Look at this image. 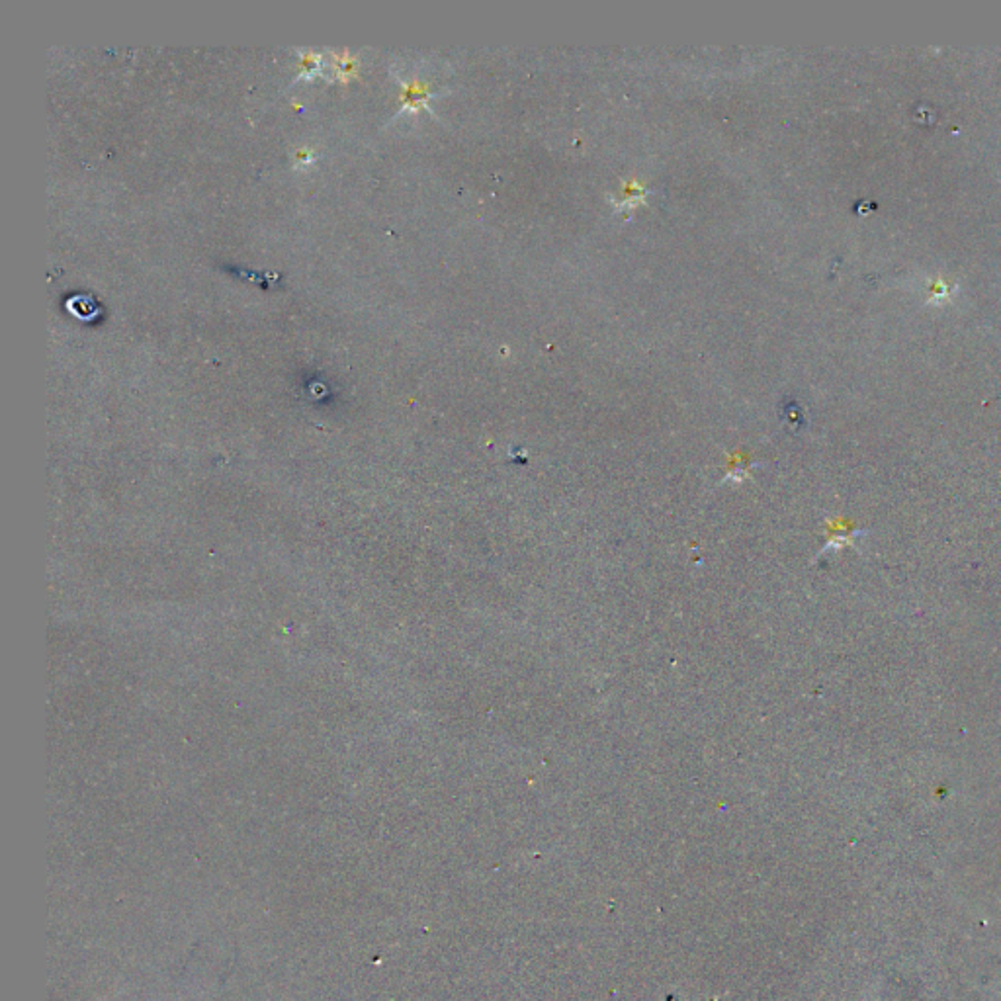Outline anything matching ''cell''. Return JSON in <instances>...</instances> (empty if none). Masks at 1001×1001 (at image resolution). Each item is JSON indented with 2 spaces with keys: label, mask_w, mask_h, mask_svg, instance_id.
Returning a JSON list of instances; mask_svg holds the SVG:
<instances>
[{
  "label": "cell",
  "mask_w": 1001,
  "mask_h": 1001,
  "mask_svg": "<svg viewBox=\"0 0 1001 1001\" xmlns=\"http://www.w3.org/2000/svg\"><path fill=\"white\" fill-rule=\"evenodd\" d=\"M321 67V59H319V53H313V51H307L302 55V73H307V75H315Z\"/></svg>",
  "instance_id": "cell-2"
},
{
  "label": "cell",
  "mask_w": 1001,
  "mask_h": 1001,
  "mask_svg": "<svg viewBox=\"0 0 1001 1001\" xmlns=\"http://www.w3.org/2000/svg\"><path fill=\"white\" fill-rule=\"evenodd\" d=\"M354 63H356V61H354V57L350 55L349 51H341V53H337V55H335V59H333V69H335V73H337L341 79H345V77H349L350 73L354 71Z\"/></svg>",
  "instance_id": "cell-1"
}]
</instances>
